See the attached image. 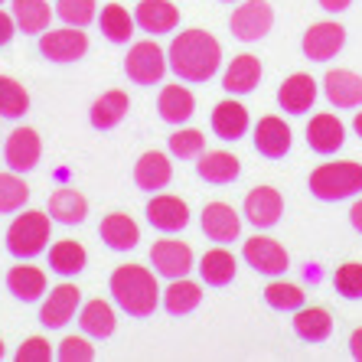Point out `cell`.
<instances>
[{
    "label": "cell",
    "mask_w": 362,
    "mask_h": 362,
    "mask_svg": "<svg viewBox=\"0 0 362 362\" xmlns=\"http://www.w3.org/2000/svg\"><path fill=\"white\" fill-rule=\"evenodd\" d=\"M294 333L303 343H323L333 333V317L327 307H300L294 313Z\"/></svg>",
    "instance_id": "cell-31"
},
{
    "label": "cell",
    "mask_w": 362,
    "mask_h": 362,
    "mask_svg": "<svg viewBox=\"0 0 362 362\" xmlns=\"http://www.w3.org/2000/svg\"><path fill=\"white\" fill-rule=\"evenodd\" d=\"M274 26V10L268 0H245L242 7L232 10L228 17V30L238 42H258L271 33Z\"/></svg>",
    "instance_id": "cell-6"
},
{
    "label": "cell",
    "mask_w": 362,
    "mask_h": 362,
    "mask_svg": "<svg viewBox=\"0 0 362 362\" xmlns=\"http://www.w3.org/2000/svg\"><path fill=\"white\" fill-rule=\"evenodd\" d=\"M151 264L160 278H186L193 271V248L186 242H177V238H160L151 248Z\"/></svg>",
    "instance_id": "cell-10"
},
{
    "label": "cell",
    "mask_w": 362,
    "mask_h": 362,
    "mask_svg": "<svg viewBox=\"0 0 362 362\" xmlns=\"http://www.w3.org/2000/svg\"><path fill=\"white\" fill-rule=\"evenodd\" d=\"M170 180H173V167H170V157L160 151H147L141 153V160L134 163V183L144 193H160L167 189Z\"/></svg>",
    "instance_id": "cell-20"
},
{
    "label": "cell",
    "mask_w": 362,
    "mask_h": 362,
    "mask_svg": "<svg viewBox=\"0 0 362 362\" xmlns=\"http://www.w3.org/2000/svg\"><path fill=\"white\" fill-rule=\"evenodd\" d=\"M199 222H202V232L219 245L235 242L238 232H242V219H238V212L228 202H206Z\"/></svg>",
    "instance_id": "cell-18"
},
{
    "label": "cell",
    "mask_w": 362,
    "mask_h": 362,
    "mask_svg": "<svg viewBox=\"0 0 362 362\" xmlns=\"http://www.w3.org/2000/svg\"><path fill=\"white\" fill-rule=\"evenodd\" d=\"M95 7H98L95 0H59V4H56V17L66 26L85 30V26L95 20Z\"/></svg>",
    "instance_id": "cell-40"
},
{
    "label": "cell",
    "mask_w": 362,
    "mask_h": 362,
    "mask_svg": "<svg viewBox=\"0 0 362 362\" xmlns=\"http://www.w3.org/2000/svg\"><path fill=\"white\" fill-rule=\"evenodd\" d=\"M49 222L52 216H46V212H23V216H17L7 228V252L13 258H20V262H30L40 252H46Z\"/></svg>",
    "instance_id": "cell-4"
},
{
    "label": "cell",
    "mask_w": 362,
    "mask_h": 362,
    "mask_svg": "<svg viewBox=\"0 0 362 362\" xmlns=\"http://www.w3.org/2000/svg\"><path fill=\"white\" fill-rule=\"evenodd\" d=\"M242 258L248 262V268H255V274H264V278H281L287 271V264H291L287 252L268 235L248 238L242 248Z\"/></svg>",
    "instance_id": "cell-8"
},
{
    "label": "cell",
    "mask_w": 362,
    "mask_h": 362,
    "mask_svg": "<svg viewBox=\"0 0 362 362\" xmlns=\"http://www.w3.org/2000/svg\"><path fill=\"white\" fill-rule=\"evenodd\" d=\"M317 4H320L327 13H343V10H349V4H353V0H317Z\"/></svg>",
    "instance_id": "cell-46"
},
{
    "label": "cell",
    "mask_w": 362,
    "mask_h": 362,
    "mask_svg": "<svg viewBox=\"0 0 362 362\" xmlns=\"http://www.w3.org/2000/svg\"><path fill=\"white\" fill-rule=\"evenodd\" d=\"M343 46H346V26L329 23V20L307 26V33H303V40H300V49L310 62L337 59V52L343 49Z\"/></svg>",
    "instance_id": "cell-9"
},
{
    "label": "cell",
    "mask_w": 362,
    "mask_h": 362,
    "mask_svg": "<svg viewBox=\"0 0 362 362\" xmlns=\"http://www.w3.org/2000/svg\"><path fill=\"white\" fill-rule=\"evenodd\" d=\"M222 4H235V0H222Z\"/></svg>",
    "instance_id": "cell-51"
},
{
    "label": "cell",
    "mask_w": 362,
    "mask_h": 362,
    "mask_svg": "<svg viewBox=\"0 0 362 362\" xmlns=\"http://www.w3.org/2000/svg\"><path fill=\"white\" fill-rule=\"evenodd\" d=\"M7 291L17 297V300L33 303V300H40V297L46 294V274H42L40 268H33V264L20 262L17 268L7 271Z\"/></svg>",
    "instance_id": "cell-28"
},
{
    "label": "cell",
    "mask_w": 362,
    "mask_h": 362,
    "mask_svg": "<svg viewBox=\"0 0 362 362\" xmlns=\"http://www.w3.org/2000/svg\"><path fill=\"white\" fill-rule=\"evenodd\" d=\"M317 101V82L307 72H294L291 78H284L278 88V105L287 115H307Z\"/></svg>",
    "instance_id": "cell-21"
},
{
    "label": "cell",
    "mask_w": 362,
    "mask_h": 362,
    "mask_svg": "<svg viewBox=\"0 0 362 362\" xmlns=\"http://www.w3.org/2000/svg\"><path fill=\"white\" fill-rule=\"evenodd\" d=\"M349 222H353V228L362 235V199L353 202V209H349Z\"/></svg>",
    "instance_id": "cell-48"
},
{
    "label": "cell",
    "mask_w": 362,
    "mask_h": 362,
    "mask_svg": "<svg viewBox=\"0 0 362 362\" xmlns=\"http://www.w3.org/2000/svg\"><path fill=\"white\" fill-rule=\"evenodd\" d=\"M13 20H17V30L40 36L42 30H49L52 7L46 0H13Z\"/></svg>",
    "instance_id": "cell-35"
},
{
    "label": "cell",
    "mask_w": 362,
    "mask_h": 362,
    "mask_svg": "<svg viewBox=\"0 0 362 362\" xmlns=\"http://www.w3.org/2000/svg\"><path fill=\"white\" fill-rule=\"evenodd\" d=\"M30 111L26 88L10 76H0V118H23Z\"/></svg>",
    "instance_id": "cell-38"
},
{
    "label": "cell",
    "mask_w": 362,
    "mask_h": 362,
    "mask_svg": "<svg viewBox=\"0 0 362 362\" xmlns=\"http://www.w3.org/2000/svg\"><path fill=\"white\" fill-rule=\"evenodd\" d=\"M147 222H151L157 232H163V235L183 232V228L189 226V206H186L180 196L157 193L147 202Z\"/></svg>",
    "instance_id": "cell-13"
},
{
    "label": "cell",
    "mask_w": 362,
    "mask_h": 362,
    "mask_svg": "<svg viewBox=\"0 0 362 362\" xmlns=\"http://www.w3.org/2000/svg\"><path fill=\"white\" fill-rule=\"evenodd\" d=\"M291 144H294V134H291V127L284 124L281 118L268 115L255 124V151L268 157V160H281L291 153Z\"/></svg>",
    "instance_id": "cell-15"
},
{
    "label": "cell",
    "mask_w": 362,
    "mask_h": 362,
    "mask_svg": "<svg viewBox=\"0 0 362 362\" xmlns=\"http://www.w3.org/2000/svg\"><path fill=\"white\" fill-rule=\"evenodd\" d=\"M0 359H4V339H0Z\"/></svg>",
    "instance_id": "cell-50"
},
{
    "label": "cell",
    "mask_w": 362,
    "mask_h": 362,
    "mask_svg": "<svg viewBox=\"0 0 362 362\" xmlns=\"http://www.w3.org/2000/svg\"><path fill=\"white\" fill-rule=\"evenodd\" d=\"M49 359H56V353H52L49 343L42 337H30L17 349V362H49Z\"/></svg>",
    "instance_id": "cell-44"
},
{
    "label": "cell",
    "mask_w": 362,
    "mask_h": 362,
    "mask_svg": "<svg viewBox=\"0 0 362 362\" xmlns=\"http://www.w3.org/2000/svg\"><path fill=\"white\" fill-rule=\"evenodd\" d=\"M196 160H199V163H196L199 180H206V183H212V186L235 183L238 173H242V160H238V157H232L228 151H202Z\"/></svg>",
    "instance_id": "cell-23"
},
{
    "label": "cell",
    "mask_w": 362,
    "mask_h": 362,
    "mask_svg": "<svg viewBox=\"0 0 362 362\" xmlns=\"http://www.w3.org/2000/svg\"><path fill=\"white\" fill-rule=\"evenodd\" d=\"M262 76H264L262 62L255 59L252 52H242V56H235L232 66L226 69L222 88H226L228 95H252L255 88H258V82H262Z\"/></svg>",
    "instance_id": "cell-24"
},
{
    "label": "cell",
    "mask_w": 362,
    "mask_h": 362,
    "mask_svg": "<svg viewBox=\"0 0 362 362\" xmlns=\"http://www.w3.org/2000/svg\"><path fill=\"white\" fill-rule=\"evenodd\" d=\"M13 33H17V20H13V13H4V10H0V46H7V42L13 40Z\"/></svg>",
    "instance_id": "cell-45"
},
{
    "label": "cell",
    "mask_w": 362,
    "mask_h": 362,
    "mask_svg": "<svg viewBox=\"0 0 362 362\" xmlns=\"http://www.w3.org/2000/svg\"><path fill=\"white\" fill-rule=\"evenodd\" d=\"M349 353H353V359L362 362V329H353V337H349Z\"/></svg>",
    "instance_id": "cell-47"
},
{
    "label": "cell",
    "mask_w": 362,
    "mask_h": 362,
    "mask_svg": "<svg viewBox=\"0 0 362 362\" xmlns=\"http://www.w3.org/2000/svg\"><path fill=\"white\" fill-rule=\"evenodd\" d=\"M242 212L255 228H274L284 216V196L274 186H255L252 193L245 196Z\"/></svg>",
    "instance_id": "cell-11"
},
{
    "label": "cell",
    "mask_w": 362,
    "mask_h": 362,
    "mask_svg": "<svg viewBox=\"0 0 362 362\" xmlns=\"http://www.w3.org/2000/svg\"><path fill=\"white\" fill-rule=\"evenodd\" d=\"M303 300H307V294L297 284H287V281H271L264 287V303L278 313H297L303 307Z\"/></svg>",
    "instance_id": "cell-37"
},
{
    "label": "cell",
    "mask_w": 362,
    "mask_h": 362,
    "mask_svg": "<svg viewBox=\"0 0 362 362\" xmlns=\"http://www.w3.org/2000/svg\"><path fill=\"white\" fill-rule=\"evenodd\" d=\"M78 303H82V291H78L76 284H56L49 291V297H46V303H42L40 323L49 329L66 327V323L76 317Z\"/></svg>",
    "instance_id": "cell-14"
},
{
    "label": "cell",
    "mask_w": 362,
    "mask_h": 362,
    "mask_svg": "<svg viewBox=\"0 0 362 362\" xmlns=\"http://www.w3.org/2000/svg\"><path fill=\"white\" fill-rule=\"evenodd\" d=\"M248 108L235 98H226L212 108V134L219 141H242L248 134Z\"/></svg>",
    "instance_id": "cell-19"
},
{
    "label": "cell",
    "mask_w": 362,
    "mask_h": 362,
    "mask_svg": "<svg viewBox=\"0 0 362 362\" xmlns=\"http://www.w3.org/2000/svg\"><path fill=\"white\" fill-rule=\"evenodd\" d=\"M108 291L115 297V303H118L127 317H134V320L153 317L157 303H160L157 278L147 268H141V264H121V268L111 271Z\"/></svg>",
    "instance_id": "cell-2"
},
{
    "label": "cell",
    "mask_w": 362,
    "mask_h": 362,
    "mask_svg": "<svg viewBox=\"0 0 362 362\" xmlns=\"http://www.w3.org/2000/svg\"><path fill=\"white\" fill-rule=\"evenodd\" d=\"M40 52L49 62H76L88 52V36L78 26H62V30H42Z\"/></svg>",
    "instance_id": "cell-7"
},
{
    "label": "cell",
    "mask_w": 362,
    "mask_h": 362,
    "mask_svg": "<svg viewBox=\"0 0 362 362\" xmlns=\"http://www.w3.org/2000/svg\"><path fill=\"white\" fill-rule=\"evenodd\" d=\"M0 4H4V0H0Z\"/></svg>",
    "instance_id": "cell-52"
},
{
    "label": "cell",
    "mask_w": 362,
    "mask_h": 362,
    "mask_svg": "<svg viewBox=\"0 0 362 362\" xmlns=\"http://www.w3.org/2000/svg\"><path fill=\"white\" fill-rule=\"evenodd\" d=\"M323 95L333 108H362V76L349 69H329L323 78Z\"/></svg>",
    "instance_id": "cell-16"
},
{
    "label": "cell",
    "mask_w": 362,
    "mask_h": 362,
    "mask_svg": "<svg viewBox=\"0 0 362 362\" xmlns=\"http://www.w3.org/2000/svg\"><path fill=\"white\" fill-rule=\"evenodd\" d=\"M127 108H131V98H127V92L111 88V92H105L92 105V111H88V121H92L95 131H111V127H118L121 121H124Z\"/></svg>",
    "instance_id": "cell-26"
},
{
    "label": "cell",
    "mask_w": 362,
    "mask_h": 362,
    "mask_svg": "<svg viewBox=\"0 0 362 362\" xmlns=\"http://www.w3.org/2000/svg\"><path fill=\"white\" fill-rule=\"evenodd\" d=\"M98 235L111 252H131V248H137V242H141V228H137V222L131 219V216H124V212H111V216L101 219Z\"/></svg>",
    "instance_id": "cell-25"
},
{
    "label": "cell",
    "mask_w": 362,
    "mask_h": 362,
    "mask_svg": "<svg viewBox=\"0 0 362 362\" xmlns=\"http://www.w3.org/2000/svg\"><path fill=\"white\" fill-rule=\"evenodd\" d=\"M199 278L202 284H209V287H228L232 281H235V255L226 252V248H212V252H206L199 258Z\"/></svg>",
    "instance_id": "cell-27"
},
{
    "label": "cell",
    "mask_w": 362,
    "mask_h": 362,
    "mask_svg": "<svg viewBox=\"0 0 362 362\" xmlns=\"http://www.w3.org/2000/svg\"><path fill=\"white\" fill-rule=\"evenodd\" d=\"M167 52L157 46L153 40H141L127 49V59H124V72L131 82L137 85H160V78L167 76Z\"/></svg>",
    "instance_id": "cell-5"
},
{
    "label": "cell",
    "mask_w": 362,
    "mask_h": 362,
    "mask_svg": "<svg viewBox=\"0 0 362 362\" xmlns=\"http://www.w3.org/2000/svg\"><path fill=\"white\" fill-rule=\"evenodd\" d=\"M353 131L362 137V111H359V115H356V118H353Z\"/></svg>",
    "instance_id": "cell-49"
},
{
    "label": "cell",
    "mask_w": 362,
    "mask_h": 362,
    "mask_svg": "<svg viewBox=\"0 0 362 362\" xmlns=\"http://www.w3.org/2000/svg\"><path fill=\"white\" fill-rule=\"evenodd\" d=\"M199 303H202V287L196 284V281L177 278V281H170V287L163 291V307H167L170 317H186V313H193Z\"/></svg>",
    "instance_id": "cell-33"
},
{
    "label": "cell",
    "mask_w": 362,
    "mask_h": 362,
    "mask_svg": "<svg viewBox=\"0 0 362 362\" xmlns=\"http://www.w3.org/2000/svg\"><path fill=\"white\" fill-rule=\"evenodd\" d=\"M167 62L180 82H209L222 66V46L206 30H186V33L173 36L167 49Z\"/></svg>",
    "instance_id": "cell-1"
},
{
    "label": "cell",
    "mask_w": 362,
    "mask_h": 362,
    "mask_svg": "<svg viewBox=\"0 0 362 362\" xmlns=\"http://www.w3.org/2000/svg\"><path fill=\"white\" fill-rule=\"evenodd\" d=\"M49 216L56 222H62V226H78L88 216V199L78 189H69V186L66 189H56L49 196Z\"/></svg>",
    "instance_id": "cell-32"
},
{
    "label": "cell",
    "mask_w": 362,
    "mask_h": 362,
    "mask_svg": "<svg viewBox=\"0 0 362 362\" xmlns=\"http://www.w3.org/2000/svg\"><path fill=\"white\" fill-rule=\"evenodd\" d=\"M42 157V141L33 127H17L13 134L7 137V147H4V160L13 173H30L36 170Z\"/></svg>",
    "instance_id": "cell-12"
},
{
    "label": "cell",
    "mask_w": 362,
    "mask_h": 362,
    "mask_svg": "<svg viewBox=\"0 0 362 362\" xmlns=\"http://www.w3.org/2000/svg\"><path fill=\"white\" fill-rule=\"evenodd\" d=\"M85 264H88V252L82 248V242L66 238V242H56L49 248V268L56 271L59 278H72V274L85 271Z\"/></svg>",
    "instance_id": "cell-34"
},
{
    "label": "cell",
    "mask_w": 362,
    "mask_h": 362,
    "mask_svg": "<svg viewBox=\"0 0 362 362\" xmlns=\"http://www.w3.org/2000/svg\"><path fill=\"white\" fill-rule=\"evenodd\" d=\"M206 151V137L196 131V127H183V131H173L170 134V153L180 157V160H193Z\"/></svg>",
    "instance_id": "cell-41"
},
{
    "label": "cell",
    "mask_w": 362,
    "mask_h": 362,
    "mask_svg": "<svg viewBox=\"0 0 362 362\" xmlns=\"http://www.w3.org/2000/svg\"><path fill=\"white\" fill-rule=\"evenodd\" d=\"M30 199V186L10 170V173H0V216H10V212H20Z\"/></svg>",
    "instance_id": "cell-39"
},
{
    "label": "cell",
    "mask_w": 362,
    "mask_h": 362,
    "mask_svg": "<svg viewBox=\"0 0 362 362\" xmlns=\"http://www.w3.org/2000/svg\"><path fill=\"white\" fill-rule=\"evenodd\" d=\"M346 144V127L337 115H313L310 124H307V147L313 153H320V157H329V153H337L339 147Z\"/></svg>",
    "instance_id": "cell-17"
},
{
    "label": "cell",
    "mask_w": 362,
    "mask_h": 362,
    "mask_svg": "<svg viewBox=\"0 0 362 362\" xmlns=\"http://www.w3.org/2000/svg\"><path fill=\"white\" fill-rule=\"evenodd\" d=\"M78 327H82L85 337H95V339H108L118 327V317H115V307L108 300H88L78 313Z\"/></svg>",
    "instance_id": "cell-30"
},
{
    "label": "cell",
    "mask_w": 362,
    "mask_h": 362,
    "mask_svg": "<svg viewBox=\"0 0 362 362\" xmlns=\"http://www.w3.org/2000/svg\"><path fill=\"white\" fill-rule=\"evenodd\" d=\"M134 23L141 26L144 33H173L180 23V10L170 0H141L134 10Z\"/></svg>",
    "instance_id": "cell-22"
},
{
    "label": "cell",
    "mask_w": 362,
    "mask_h": 362,
    "mask_svg": "<svg viewBox=\"0 0 362 362\" xmlns=\"http://www.w3.org/2000/svg\"><path fill=\"white\" fill-rule=\"evenodd\" d=\"M307 183H310V193L320 202H343L349 196L362 193V163L356 160L320 163Z\"/></svg>",
    "instance_id": "cell-3"
},
{
    "label": "cell",
    "mask_w": 362,
    "mask_h": 362,
    "mask_svg": "<svg viewBox=\"0 0 362 362\" xmlns=\"http://www.w3.org/2000/svg\"><path fill=\"white\" fill-rule=\"evenodd\" d=\"M98 26L101 33L108 36L111 42H127L134 36V17L127 13L121 4H108V7H101V17H98Z\"/></svg>",
    "instance_id": "cell-36"
},
{
    "label": "cell",
    "mask_w": 362,
    "mask_h": 362,
    "mask_svg": "<svg viewBox=\"0 0 362 362\" xmlns=\"http://www.w3.org/2000/svg\"><path fill=\"white\" fill-rule=\"evenodd\" d=\"M333 287L346 300H362V264L359 262H346L343 268H337L333 274Z\"/></svg>",
    "instance_id": "cell-42"
},
{
    "label": "cell",
    "mask_w": 362,
    "mask_h": 362,
    "mask_svg": "<svg viewBox=\"0 0 362 362\" xmlns=\"http://www.w3.org/2000/svg\"><path fill=\"white\" fill-rule=\"evenodd\" d=\"M157 111H160V118L167 124H186L196 111V98L183 85H167L160 92V98H157Z\"/></svg>",
    "instance_id": "cell-29"
},
{
    "label": "cell",
    "mask_w": 362,
    "mask_h": 362,
    "mask_svg": "<svg viewBox=\"0 0 362 362\" xmlns=\"http://www.w3.org/2000/svg\"><path fill=\"white\" fill-rule=\"evenodd\" d=\"M56 359L59 362H92L95 359V346L82 337H66L56 349Z\"/></svg>",
    "instance_id": "cell-43"
}]
</instances>
